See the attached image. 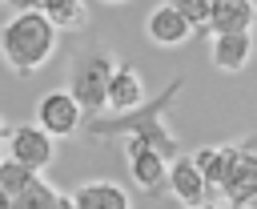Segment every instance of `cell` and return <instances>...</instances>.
Returning <instances> with one entry per match:
<instances>
[{
    "label": "cell",
    "mask_w": 257,
    "mask_h": 209,
    "mask_svg": "<svg viewBox=\"0 0 257 209\" xmlns=\"http://www.w3.org/2000/svg\"><path fill=\"white\" fill-rule=\"evenodd\" d=\"M233 149L237 145H205V149L193 153V161H197V169H201L209 189H221V181L229 173V161H233Z\"/></svg>",
    "instance_id": "cell-15"
},
{
    "label": "cell",
    "mask_w": 257,
    "mask_h": 209,
    "mask_svg": "<svg viewBox=\"0 0 257 209\" xmlns=\"http://www.w3.org/2000/svg\"><path fill=\"white\" fill-rule=\"evenodd\" d=\"M4 137H8V121L0 117V149H4Z\"/></svg>",
    "instance_id": "cell-22"
},
{
    "label": "cell",
    "mask_w": 257,
    "mask_h": 209,
    "mask_svg": "<svg viewBox=\"0 0 257 209\" xmlns=\"http://www.w3.org/2000/svg\"><path fill=\"white\" fill-rule=\"evenodd\" d=\"M56 24H48V16L40 8H16L4 24H0V60L16 72V76H32L36 68H44L56 52Z\"/></svg>",
    "instance_id": "cell-1"
},
{
    "label": "cell",
    "mask_w": 257,
    "mask_h": 209,
    "mask_svg": "<svg viewBox=\"0 0 257 209\" xmlns=\"http://www.w3.org/2000/svg\"><path fill=\"white\" fill-rule=\"evenodd\" d=\"M124 161H128V177L141 193H161L169 189V157L161 149H153L141 137H124Z\"/></svg>",
    "instance_id": "cell-4"
},
{
    "label": "cell",
    "mask_w": 257,
    "mask_h": 209,
    "mask_svg": "<svg viewBox=\"0 0 257 209\" xmlns=\"http://www.w3.org/2000/svg\"><path fill=\"white\" fill-rule=\"evenodd\" d=\"M116 60L112 52H100V48H88L72 60V72H68V92L80 100V109L88 117H100L104 113V96H108V76H112Z\"/></svg>",
    "instance_id": "cell-3"
},
{
    "label": "cell",
    "mask_w": 257,
    "mask_h": 209,
    "mask_svg": "<svg viewBox=\"0 0 257 209\" xmlns=\"http://www.w3.org/2000/svg\"><path fill=\"white\" fill-rule=\"evenodd\" d=\"M60 205V193L36 173L20 193H12V209H56Z\"/></svg>",
    "instance_id": "cell-16"
},
{
    "label": "cell",
    "mask_w": 257,
    "mask_h": 209,
    "mask_svg": "<svg viewBox=\"0 0 257 209\" xmlns=\"http://www.w3.org/2000/svg\"><path fill=\"white\" fill-rule=\"evenodd\" d=\"M32 177H36V169L20 165V161H16V157H8V153L0 157V189H4V193H20Z\"/></svg>",
    "instance_id": "cell-17"
},
{
    "label": "cell",
    "mask_w": 257,
    "mask_h": 209,
    "mask_svg": "<svg viewBox=\"0 0 257 209\" xmlns=\"http://www.w3.org/2000/svg\"><path fill=\"white\" fill-rule=\"evenodd\" d=\"M72 201H76V209H133L128 193L116 181H84V185H76Z\"/></svg>",
    "instance_id": "cell-13"
},
{
    "label": "cell",
    "mask_w": 257,
    "mask_h": 209,
    "mask_svg": "<svg viewBox=\"0 0 257 209\" xmlns=\"http://www.w3.org/2000/svg\"><path fill=\"white\" fill-rule=\"evenodd\" d=\"M181 76L177 80H169L165 84V92L157 96V100H145V104H137V109H128V113H116L112 121H100V117H88L84 121V129H88V137H141V141H149L153 149H161L169 161L177 157V137L169 133V125H165V109L177 100V92H181Z\"/></svg>",
    "instance_id": "cell-2"
},
{
    "label": "cell",
    "mask_w": 257,
    "mask_h": 209,
    "mask_svg": "<svg viewBox=\"0 0 257 209\" xmlns=\"http://www.w3.org/2000/svg\"><path fill=\"white\" fill-rule=\"evenodd\" d=\"M145 32H149L153 44H161V48H177V44H185V40L193 36V24H189L173 4H157V8L149 12V20H145Z\"/></svg>",
    "instance_id": "cell-8"
},
{
    "label": "cell",
    "mask_w": 257,
    "mask_h": 209,
    "mask_svg": "<svg viewBox=\"0 0 257 209\" xmlns=\"http://www.w3.org/2000/svg\"><path fill=\"white\" fill-rule=\"evenodd\" d=\"M165 4H173V8H177V12L197 28V24H205V20H209V4H213V0H165Z\"/></svg>",
    "instance_id": "cell-18"
},
{
    "label": "cell",
    "mask_w": 257,
    "mask_h": 209,
    "mask_svg": "<svg viewBox=\"0 0 257 209\" xmlns=\"http://www.w3.org/2000/svg\"><path fill=\"white\" fill-rule=\"evenodd\" d=\"M257 24V4L253 0H213L209 4V32H253Z\"/></svg>",
    "instance_id": "cell-10"
},
{
    "label": "cell",
    "mask_w": 257,
    "mask_h": 209,
    "mask_svg": "<svg viewBox=\"0 0 257 209\" xmlns=\"http://www.w3.org/2000/svg\"><path fill=\"white\" fill-rule=\"evenodd\" d=\"M4 153L16 157L20 165L44 173V169L52 165V157H56V137L44 133L36 121H28V125H12L8 137H4Z\"/></svg>",
    "instance_id": "cell-6"
},
{
    "label": "cell",
    "mask_w": 257,
    "mask_h": 209,
    "mask_svg": "<svg viewBox=\"0 0 257 209\" xmlns=\"http://www.w3.org/2000/svg\"><path fill=\"white\" fill-rule=\"evenodd\" d=\"M209 56L221 72H241L253 56V32H213Z\"/></svg>",
    "instance_id": "cell-11"
},
{
    "label": "cell",
    "mask_w": 257,
    "mask_h": 209,
    "mask_svg": "<svg viewBox=\"0 0 257 209\" xmlns=\"http://www.w3.org/2000/svg\"><path fill=\"white\" fill-rule=\"evenodd\" d=\"M0 209H12V193H4V189H0Z\"/></svg>",
    "instance_id": "cell-21"
},
{
    "label": "cell",
    "mask_w": 257,
    "mask_h": 209,
    "mask_svg": "<svg viewBox=\"0 0 257 209\" xmlns=\"http://www.w3.org/2000/svg\"><path fill=\"white\" fill-rule=\"evenodd\" d=\"M36 8L48 16V24H56V32H80L88 24L84 0H40Z\"/></svg>",
    "instance_id": "cell-14"
},
{
    "label": "cell",
    "mask_w": 257,
    "mask_h": 209,
    "mask_svg": "<svg viewBox=\"0 0 257 209\" xmlns=\"http://www.w3.org/2000/svg\"><path fill=\"white\" fill-rule=\"evenodd\" d=\"M189 209H221V205H209V201H197V205H189Z\"/></svg>",
    "instance_id": "cell-23"
},
{
    "label": "cell",
    "mask_w": 257,
    "mask_h": 209,
    "mask_svg": "<svg viewBox=\"0 0 257 209\" xmlns=\"http://www.w3.org/2000/svg\"><path fill=\"white\" fill-rule=\"evenodd\" d=\"M169 193L177 201H185V205H197V201L209 197V185H205V177H201L193 157H173L169 161Z\"/></svg>",
    "instance_id": "cell-12"
},
{
    "label": "cell",
    "mask_w": 257,
    "mask_h": 209,
    "mask_svg": "<svg viewBox=\"0 0 257 209\" xmlns=\"http://www.w3.org/2000/svg\"><path fill=\"white\" fill-rule=\"evenodd\" d=\"M56 209H76V201H72V193H60V205Z\"/></svg>",
    "instance_id": "cell-20"
},
{
    "label": "cell",
    "mask_w": 257,
    "mask_h": 209,
    "mask_svg": "<svg viewBox=\"0 0 257 209\" xmlns=\"http://www.w3.org/2000/svg\"><path fill=\"white\" fill-rule=\"evenodd\" d=\"M145 104V80L133 64H116L112 76H108V96H104V109L108 113H128Z\"/></svg>",
    "instance_id": "cell-9"
},
{
    "label": "cell",
    "mask_w": 257,
    "mask_h": 209,
    "mask_svg": "<svg viewBox=\"0 0 257 209\" xmlns=\"http://www.w3.org/2000/svg\"><path fill=\"white\" fill-rule=\"evenodd\" d=\"M0 4H12V8H36L40 0H0Z\"/></svg>",
    "instance_id": "cell-19"
},
{
    "label": "cell",
    "mask_w": 257,
    "mask_h": 209,
    "mask_svg": "<svg viewBox=\"0 0 257 209\" xmlns=\"http://www.w3.org/2000/svg\"><path fill=\"white\" fill-rule=\"evenodd\" d=\"M221 193L233 209H253L257 205V137L249 145H237L233 149V161H229V173L221 181Z\"/></svg>",
    "instance_id": "cell-5"
},
{
    "label": "cell",
    "mask_w": 257,
    "mask_h": 209,
    "mask_svg": "<svg viewBox=\"0 0 257 209\" xmlns=\"http://www.w3.org/2000/svg\"><path fill=\"white\" fill-rule=\"evenodd\" d=\"M104 4H124V0H104Z\"/></svg>",
    "instance_id": "cell-24"
},
{
    "label": "cell",
    "mask_w": 257,
    "mask_h": 209,
    "mask_svg": "<svg viewBox=\"0 0 257 209\" xmlns=\"http://www.w3.org/2000/svg\"><path fill=\"white\" fill-rule=\"evenodd\" d=\"M36 125L44 133H52V137H72L84 125V109H80V100L68 88H52L36 104Z\"/></svg>",
    "instance_id": "cell-7"
}]
</instances>
